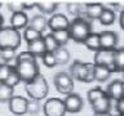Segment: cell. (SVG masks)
Segmentation results:
<instances>
[{"label":"cell","mask_w":124,"mask_h":116,"mask_svg":"<svg viewBox=\"0 0 124 116\" xmlns=\"http://www.w3.org/2000/svg\"><path fill=\"white\" fill-rule=\"evenodd\" d=\"M16 72L18 73L19 80L23 81L25 84L31 83L35 77H36L39 73V65L36 62V58H35L31 53L22 52L21 54H18L16 57V65L13 66Z\"/></svg>","instance_id":"cell-1"},{"label":"cell","mask_w":124,"mask_h":116,"mask_svg":"<svg viewBox=\"0 0 124 116\" xmlns=\"http://www.w3.org/2000/svg\"><path fill=\"white\" fill-rule=\"evenodd\" d=\"M69 35L70 39H72L75 43H83L85 37L92 32V25L85 18H75L69 25Z\"/></svg>","instance_id":"cell-2"},{"label":"cell","mask_w":124,"mask_h":116,"mask_svg":"<svg viewBox=\"0 0 124 116\" xmlns=\"http://www.w3.org/2000/svg\"><path fill=\"white\" fill-rule=\"evenodd\" d=\"M70 76L75 80L92 83L94 80V63H83L80 61H74L70 66Z\"/></svg>","instance_id":"cell-3"},{"label":"cell","mask_w":124,"mask_h":116,"mask_svg":"<svg viewBox=\"0 0 124 116\" xmlns=\"http://www.w3.org/2000/svg\"><path fill=\"white\" fill-rule=\"evenodd\" d=\"M25 89H26V93L30 95L31 99L41 101L48 95L49 87H48V83H46L45 77L39 73L31 83L26 84Z\"/></svg>","instance_id":"cell-4"},{"label":"cell","mask_w":124,"mask_h":116,"mask_svg":"<svg viewBox=\"0 0 124 116\" xmlns=\"http://www.w3.org/2000/svg\"><path fill=\"white\" fill-rule=\"evenodd\" d=\"M22 36L19 31L13 27H3L0 30V50L1 49H13L16 50L21 45Z\"/></svg>","instance_id":"cell-5"},{"label":"cell","mask_w":124,"mask_h":116,"mask_svg":"<svg viewBox=\"0 0 124 116\" xmlns=\"http://www.w3.org/2000/svg\"><path fill=\"white\" fill-rule=\"evenodd\" d=\"M53 84L61 94H70L74 89V79L67 72H58L53 77Z\"/></svg>","instance_id":"cell-6"},{"label":"cell","mask_w":124,"mask_h":116,"mask_svg":"<svg viewBox=\"0 0 124 116\" xmlns=\"http://www.w3.org/2000/svg\"><path fill=\"white\" fill-rule=\"evenodd\" d=\"M45 116H65L66 108L63 104V101L60 98H50L45 102L43 107Z\"/></svg>","instance_id":"cell-7"},{"label":"cell","mask_w":124,"mask_h":116,"mask_svg":"<svg viewBox=\"0 0 124 116\" xmlns=\"http://www.w3.org/2000/svg\"><path fill=\"white\" fill-rule=\"evenodd\" d=\"M94 65L106 67L111 73L116 72L114 66V58H112V50H102L100 49L94 54Z\"/></svg>","instance_id":"cell-8"},{"label":"cell","mask_w":124,"mask_h":116,"mask_svg":"<svg viewBox=\"0 0 124 116\" xmlns=\"http://www.w3.org/2000/svg\"><path fill=\"white\" fill-rule=\"evenodd\" d=\"M119 43V36L114 31H103L100 34V46L102 50H114Z\"/></svg>","instance_id":"cell-9"},{"label":"cell","mask_w":124,"mask_h":116,"mask_svg":"<svg viewBox=\"0 0 124 116\" xmlns=\"http://www.w3.org/2000/svg\"><path fill=\"white\" fill-rule=\"evenodd\" d=\"M27 104H29V101H27L25 97H18V95H13L8 102V107H9V111L12 114L21 116L27 114Z\"/></svg>","instance_id":"cell-10"},{"label":"cell","mask_w":124,"mask_h":116,"mask_svg":"<svg viewBox=\"0 0 124 116\" xmlns=\"http://www.w3.org/2000/svg\"><path fill=\"white\" fill-rule=\"evenodd\" d=\"M63 104L66 112H71V114H76V112L81 111V108L84 106L81 97L76 93H70L66 95V98L63 99Z\"/></svg>","instance_id":"cell-11"},{"label":"cell","mask_w":124,"mask_h":116,"mask_svg":"<svg viewBox=\"0 0 124 116\" xmlns=\"http://www.w3.org/2000/svg\"><path fill=\"white\" fill-rule=\"evenodd\" d=\"M69 19L63 14H53L52 17L48 19V27L52 32L54 31H61V30H67L69 29Z\"/></svg>","instance_id":"cell-12"},{"label":"cell","mask_w":124,"mask_h":116,"mask_svg":"<svg viewBox=\"0 0 124 116\" xmlns=\"http://www.w3.org/2000/svg\"><path fill=\"white\" fill-rule=\"evenodd\" d=\"M112 106H115V99H111L107 95H103L92 103V110L93 114H96V112H110Z\"/></svg>","instance_id":"cell-13"},{"label":"cell","mask_w":124,"mask_h":116,"mask_svg":"<svg viewBox=\"0 0 124 116\" xmlns=\"http://www.w3.org/2000/svg\"><path fill=\"white\" fill-rule=\"evenodd\" d=\"M105 93H106V95L108 98L115 99V101L123 98V81L119 80V79L111 81V83L107 85Z\"/></svg>","instance_id":"cell-14"},{"label":"cell","mask_w":124,"mask_h":116,"mask_svg":"<svg viewBox=\"0 0 124 116\" xmlns=\"http://www.w3.org/2000/svg\"><path fill=\"white\" fill-rule=\"evenodd\" d=\"M27 52L31 53L35 58H36V57H43L46 53L44 39L40 37V39H38V40L27 43Z\"/></svg>","instance_id":"cell-15"},{"label":"cell","mask_w":124,"mask_h":116,"mask_svg":"<svg viewBox=\"0 0 124 116\" xmlns=\"http://www.w3.org/2000/svg\"><path fill=\"white\" fill-rule=\"evenodd\" d=\"M29 26V17L25 12H19V13H13L10 17V27L14 30H22Z\"/></svg>","instance_id":"cell-16"},{"label":"cell","mask_w":124,"mask_h":116,"mask_svg":"<svg viewBox=\"0 0 124 116\" xmlns=\"http://www.w3.org/2000/svg\"><path fill=\"white\" fill-rule=\"evenodd\" d=\"M105 7L100 3H93V4H87L84 5V14L89 19H98L101 13L103 12Z\"/></svg>","instance_id":"cell-17"},{"label":"cell","mask_w":124,"mask_h":116,"mask_svg":"<svg viewBox=\"0 0 124 116\" xmlns=\"http://www.w3.org/2000/svg\"><path fill=\"white\" fill-rule=\"evenodd\" d=\"M29 27L39 31V32L41 34L43 31L48 27V19L41 14H36L31 18V21H29Z\"/></svg>","instance_id":"cell-18"},{"label":"cell","mask_w":124,"mask_h":116,"mask_svg":"<svg viewBox=\"0 0 124 116\" xmlns=\"http://www.w3.org/2000/svg\"><path fill=\"white\" fill-rule=\"evenodd\" d=\"M83 44L87 46L89 50H92V52H98L101 49V46H100V34L91 32L87 37H85Z\"/></svg>","instance_id":"cell-19"},{"label":"cell","mask_w":124,"mask_h":116,"mask_svg":"<svg viewBox=\"0 0 124 116\" xmlns=\"http://www.w3.org/2000/svg\"><path fill=\"white\" fill-rule=\"evenodd\" d=\"M112 58H114V66L116 72H123L124 70V49L116 48L112 50Z\"/></svg>","instance_id":"cell-20"},{"label":"cell","mask_w":124,"mask_h":116,"mask_svg":"<svg viewBox=\"0 0 124 116\" xmlns=\"http://www.w3.org/2000/svg\"><path fill=\"white\" fill-rule=\"evenodd\" d=\"M53 56L56 58L57 65H66L70 61V53L65 46H60V48L53 53Z\"/></svg>","instance_id":"cell-21"},{"label":"cell","mask_w":124,"mask_h":116,"mask_svg":"<svg viewBox=\"0 0 124 116\" xmlns=\"http://www.w3.org/2000/svg\"><path fill=\"white\" fill-rule=\"evenodd\" d=\"M100 22L101 25H105V26H108V25H112L116 19V14H115V10H111V9H107L105 8L103 12L101 13L100 15Z\"/></svg>","instance_id":"cell-22"},{"label":"cell","mask_w":124,"mask_h":116,"mask_svg":"<svg viewBox=\"0 0 124 116\" xmlns=\"http://www.w3.org/2000/svg\"><path fill=\"white\" fill-rule=\"evenodd\" d=\"M110 75H111V72L108 71L106 67L94 65V80L102 83V81H106L108 77H110Z\"/></svg>","instance_id":"cell-23"},{"label":"cell","mask_w":124,"mask_h":116,"mask_svg":"<svg viewBox=\"0 0 124 116\" xmlns=\"http://www.w3.org/2000/svg\"><path fill=\"white\" fill-rule=\"evenodd\" d=\"M35 7L38 8L41 13H54V10L57 9L58 4L53 1H41V3H35Z\"/></svg>","instance_id":"cell-24"},{"label":"cell","mask_w":124,"mask_h":116,"mask_svg":"<svg viewBox=\"0 0 124 116\" xmlns=\"http://www.w3.org/2000/svg\"><path fill=\"white\" fill-rule=\"evenodd\" d=\"M43 39H44L45 49L48 53H54L58 48H60V45H58V43L56 41V39L53 37L52 34H48V35H45V36H43Z\"/></svg>","instance_id":"cell-25"},{"label":"cell","mask_w":124,"mask_h":116,"mask_svg":"<svg viewBox=\"0 0 124 116\" xmlns=\"http://www.w3.org/2000/svg\"><path fill=\"white\" fill-rule=\"evenodd\" d=\"M53 37L56 39V41L58 43L60 46H63L67 44V41L70 40V35H69V31L67 30H61V31H54L52 32Z\"/></svg>","instance_id":"cell-26"},{"label":"cell","mask_w":124,"mask_h":116,"mask_svg":"<svg viewBox=\"0 0 124 116\" xmlns=\"http://www.w3.org/2000/svg\"><path fill=\"white\" fill-rule=\"evenodd\" d=\"M13 97V88L0 83V102H9Z\"/></svg>","instance_id":"cell-27"},{"label":"cell","mask_w":124,"mask_h":116,"mask_svg":"<svg viewBox=\"0 0 124 116\" xmlns=\"http://www.w3.org/2000/svg\"><path fill=\"white\" fill-rule=\"evenodd\" d=\"M67 12L75 18H80V15L84 14V5L78 3H70L67 4Z\"/></svg>","instance_id":"cell-28"},{"label":"cell","mask_w":124,"mask_h":116,"mask_svg":"<svg viewBox=\"0 0 124 116\" xmlns=\"http://www.w3.org/2000/svg\"><path fill=\"white\" fill-rule=\"evenodd\" d=\"M40 37H43V35L39 32V31L31 29V27H29V26H27L25 29V31H23V39H25L27 43L38 40V39H40Z\"/></svg>","instance_id":"cell-29"},{"label":"cell","mask_w":124,"mask_h":116,"mask_svg":"<svg viewBox=\"0 0 124 116\" xmlns=\"http://www.w3.org/2000/svg\"><path fill=\"white\" fill-rule=\"evenodd\" d=\"M103 95H106V93H105L101 88H94V89H91V90L88 92V101H89V103H93V102H96L97 99H100L101 97H103Z\"/></svg>","instance_id":"cell-30"},{"label":"cell","mask_w":124,"mask_h":116,"mask_svg":"<svg viewBox=\"0 0 124 116\" xmlns=\"http://www.w3.org/2000/svg\"><path fill=\"white\" fill-rule=\"evenodd\" d=\"M19 76H18V73L16 72V70H14V67H12V71H10V73H9V76L7 77V80L4 81L3 84H5V85H9V87H12V88H14L16 85H17L18 83H19Z\"/></svg>","instance_id":"cell-31"},{"label":"cell","mask_w":124,"mask_h":116,"mask_svg":"<svg viewBox=\"0 0 124 116\" xmlns=\"http://www.w3.org/2000/svg\"><path fill=\"white\" fill-rule=\"evenodd\" d=\"M13 66L8 65V63H0V83H4L7 80V77L9 76V73L12 71Z\"/></svg>","instance_id":"cell-32"},{"label":"cell","mask_w":124,"mask_h":116,"mask_svg":"<svg viewBox=\"0 0 124 116\" xmlns=\"http://www.w3.org/2000/svg\"><path fill=\"white\" fill-rule=\"evenodd\" d=\"M41 59H43V63H44L46 67H49V68H53V67H56V66H57L56 58H54L53 53H48V52H46L44 56L41 57Z\"/></svg>","instance_id":"cell-33"},{"label":"cell","mask_w":124,"mask_h":116,"mask_svg":"<svg viewBox=\"0 0 124 116\" xmlns=\"http://www.w3.org/2000/svg\"><path fill=\"white\" fill-rule=\"evenodd\" d=\"M14 54H16V50H13V49H1L0 50V58H1L5 63H8L9 61L13 59Z\"/></svg>","instance_id":"cell-34"},{"label":"cell","mask_w":124,"mask_h":116,"mask_svg":"<svg viewBox=\"0 0 124 116\" xmlns=\"http://www.w3.org/2000/svg\"><path fill=\"white\" fill-rule=\"evenodd\" d=\"M40 111V104H39V101H29V104H27V114L30 115H36L38 112Z\"/></svg>","instance_id":"cell-35"},{"label":"cell","mask_w":124,"mask_h":116,"mask_svg":"<svg viewBox=\"0 0 124 116\" xmlns=\"http://www.w3.org/2000/svg\"><path fill=\"white\" fill-rule=\"evenodd\" d=\"M8 9L12 13H19V12H25V3H18V1H13L8 4Z\"/></svg>","instance_id":"cell-36"},{"label":"cell","mask_w":124,"mask_h":116,"mask_svg":"<svg viewBox=\"0 0 124 116\" xmlns=\"http://www.w3.org/2000/svg\"><path fill=\"white\" fill-rule=\"evenodd\" d=\"M114 108L116 110V112H118V116H122L123 112H124V99L120 98V99H118V101H115Z\"/></svg>","instance_id":"cell-37"},{"label":"cell","mask_w":124,"mask_h":116,"mask_svg":"<svg viewBox=\"0 0 124 116\" xmlns=\"http://www.w3.org/2000/svg\"><path fill=\"white\" fill-rule=\"evenodd\" d=\"M93 116H111L110 112H96L93 114Z\"/></svg>","instance_id":"cell-38"},{"label":"cell","mask_w":124,"mask_h":116,"mask_svg":"<svg viewBox=\"0 0 124 116\" xmlns=\"http://www.w3.org/2000/svg\"><path fill=\"white\" fill-rule=\"evenodd\" d=\"M3 23H4V18H3V15L0 14V30L3 29Z\"/></svg>","instance_id":"cell-39"},{"label":"cell","mask_w":124,"mask_h":116,"mask_svg":"<svg viewBox=\"0 0 124 116\" xmlns=\"http://www.w3.org/2000/svg\"><path fill=\"white\" fill-rule=\"evenodd\" d=\"M0 8H1V3H0Z\"/></svg>","instance_id":"cell-40"}]
</instances>
